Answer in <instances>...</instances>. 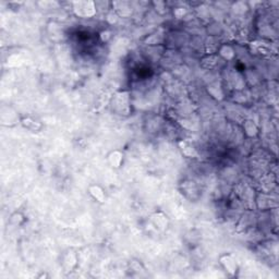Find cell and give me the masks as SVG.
<instances>
[{"label":"cell","instance_id":"6da1fadb","mask_svg":"<svg viewBox=\"0 0 279 279\" xmlns=\"http://www.w3.org/2000/svg\"><path fill=\"white\" fill-rule=\"evenodd\" d=\"M179 190L182 196L190 202H197L201 197V190L198 183L191 179H183L179 183Z\"/></svg>","mask_w":279,"mask_h":279},{"label":"cell","instance_id":"7a4b0ae2","mask_svg":"<svg viewBox=\"0 0 279 279\" xmlns=\"http://www.w3.org/2000/svg\"><path fill=\"white\" fill-rule=\"evenodd\" d=\"M72 10L77 17L82 19L93 18L97 13L96 3L93 1H76L72 3Z\"/></svg>","mask_w":279,"mask_h":279},{"label":"cell","instance_id":"3957f363","mask_svg":"<svg viewBox=\"0 0 279 279\" xmlns=\"http://www.w3.org/2000/svg\"><path fill=\"white\" fill-rule=\"evenodd\" d=\"M218 263L224 272L227 274L229 277H236L239 272L238 261L231 253H223L218 257Z\"/></svg>","mask_w":279,"mask_h":279},{"label":"cell","instance_id":"277c9868","mask_svg":"<svg viewBox=\"0 0 279 279\" xmlns=\"http://www.w3.org/2000/svg\"><path fill=\"white\" fill-rule=\"evenodd\" d=\"M151 224L156 230L160 231V233H164V231L169 228L170 220L164 212L157 210V212L153 213L151 216Z\"/></svg>","mask_w":279,"mask_h":279},{"label":"cell","instance_id":"5b68a950","mask_svg":"<svg viewBox=\"0 0 279 279\" xmlns=\"http://www.w3.org/2000/svg\"><path fill=\"white\" fill-rule=\"evenodd\" d=\"M124 159H125L124 153L119 149L112 150L106 156V160L108 162L109 167L113 168L115 170H119L122 168L124 164Z\"/></svg>","mask_w":279,"mask_h":279},{"label":"cell","instance_id":"8992f818","mask_svg":"<svg viewBox=\"0 0 279 279\" xmlns=\"http://www.w3.org/2000/svg\"><path fill=\"white\" fill-rule=\"evenodd\" d=\"M177 145H178L179 151H180L181 153V155L183 157H186V159H196L199 157V152L197 150V147L194 146V144L191 141L184 140V139L179 140L177 142Z\"/></svg>","mask_w":279,"mask_h":279},{"label":"cell","instance_id":"52a82bcc","mask_svg":"<svg viewBox=\"0 0 279 279\" xmlns=\"http://www.w3.org/2000/svg\"><path fill=\"white\" fill-rule=\"evenodd\" d=\"M78 262H79L78 254L72 250H68L64 252V254L61 256V266L67 273L75 271L76 267L78 266Z\"/></svg>","mask_w":279,"mask_h":279},{"label":"cell","instance_id":"ba28073f","mask_svg":"<svg viewBox=\"0 0 279 279\" xmlns=\"http://www.w3.org/2000/svg\"><path fill=\"white\" fill-rule=\"evenodd\" d=\"M87 193L89 194L94 201L98 204H105L107 201V193L106 190L98 183L89 184L87 188Z\"/></svg>","mask_w":279,"mask_h":279},{"label":"cell","instance_id":"9c48e42d","mask_svg":"<svg viewBox=\"0 0 279 279\" xmlns=\"http://www.w3.org/2000/svg\"><path fill=\"white\" fill-rule=\"evenodd\" d=\"M20 124L26 130H29L30 132L38 133L43 130V123L40 120L32 117V116H21Z\"/></svg>","mask_w":279,"mask_h":279},{"label":"cell","instance_id":"30bf717a","mask_svg":"<svg viewBox=\"0 0 279 279\" xmlns=\"http://www.w3.org/2000/svg\"><path fill=\"white\" fill-rule=\"evenodd\" d=\"M242 132L246 136L247 139H255L260 134V129L257 127V124L254 122L253 120H244L242 122Z\"/></svg>","mask_w":279,"mask_h":279},{"label":"cell","instance_id":"8fae6325","mask_svg":"<svg viewBox=\"0 0 279 279\" xmlns=\"http://www.w3.org/2000/svg\"><path fill=\"white\" fill-rule=\"evenodd\" d=\"M255 201H263V203H256L257 207H259L261 210H270L273 207H276L277 206V203H276V199H273L271 198L270 194L267 193H261L257 196Z\"/></svg>","mask_w":279,"mask_h":279},{"label":"cell","instance_id":"7c38bea8","mask_svg":"<svg viewBox=\"0 0 279 279\" xmlns=\"http://www.w3.org/2000/svg\"><path fill=\"white\" fill-rule=\"evenodd\" d=\"M217 56L222 60L233 61L236 58V50L234 47L229 44H222L218 47Z\"/></svg>","mask_w":279,"mask_h":279},{"label":"cell","instance_id":"4fadbf2b","mask_svg":"<svg viewBox=\"0 0 279 279\" xmlns=\"http://www.w3.org/2000/svg\"><path fill=\"white\" fill-rule=\"evenodd\" d=\"M9 220L11 225L15 226V227H20V226H23L26 222V217L21 212H14L10 216Z\"/></svg>","mask_w":279,"mask_h":279}]
</instances>
